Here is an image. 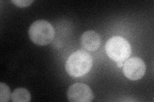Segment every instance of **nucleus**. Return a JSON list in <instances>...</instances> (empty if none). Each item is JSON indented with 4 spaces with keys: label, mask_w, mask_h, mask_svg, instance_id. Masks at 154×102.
I'll list each match as a JSON object with an SVG mask.
<instances>
[{
    "label": "nucleus",
    "mask_w": 154,
    "mask_h": 102,
    "mask_svg": "<svg viewBox=\"0 0 154 102\" xmlns=\"http://www.w3.org/2000/svg\"><path fill=\"white\" fill-rule=\"evenodd\" d=\"M105 51L107 56L116 62L127 60L132 52L129 42L122 36H113L106 42Z\"/></svg>",
    "instance_id": "obj_3"
},
{
    "label": "nucleus",
    "mask_w": 154,
    "mask_h": 102,
    "mask_svg": "<svg viewBox=\"0 0 154 102\" xmlns=\"http://www.w3.org/2000/svg\"><path fill=\"white\" fill-rule=\"evenodd\" d=\"M146 72V65L137 57L128 59L123 65V74L127 79L131 80H137L141 79Z\"/></svg>",
    "instance_id": "obj_4"
},
{
    "label": "nucleus",
    "mask_w": 154,
    "mask_h": 102,
    "mask_svg": "<svg viewBox=\"0 0 154 102\" xmlns=\"http://www.w3.org/2000/svg\"><path fill=\"white\" fill-rule=\"evenodd\" d=\"M0 101L2 102H7L9 101L11 97V89L5 83L1 82L0 83Z\"/></svg>",
    "instance_id": "obj_8"
},
{
    "label": "nucleus",
    "mask_w": 154,
    "mask_h": 102,
    "mask_svg": "<svg viewBox=\"0 0 154 102\" xmlns=\"http://www.w3.org/2000/svg\"><path fill=\"white\" fill-rule=\"evenodd\" d=\"M93 66V58L88 52L79 50L67 60L65 68L70 76L78 78L89 73Z\"/></svg>",
    "instance_id": "obj_1"
},
{
    "label": "nucleus",
    "mask_w": 154,
    "mask_h": 102,
    "mask_svg": "<svg viewBox=\"0 0 154 102\" xmlns=\"http://www.w3.org/2000/svg\"><path fill=\"white\" fill-rule=\"evenodd\" d=\"M117 66L119 68H121L123 66V62H118L117 63Z\"/></svg>",
    "instance_id": "obj_10"
},
{
    "label": "nucleus",
    "mask_w": 154,
    "mask_h": 102,
    "mask_svg": "<svg viewBox=\"0 0 154 102\" xmlns=\"http://www.w3.org/2000/svg\"><path fill=\"white\" fill-rule=\"evenodd\" d=\"M81 45L85 50L94 51L101 45V38L99 34L93 30L85 31L81 36Z\"/></svg>",
    "instance_id": "obj_6"
},
{
    "label": "nucleus",
    "mask_w": 154,
    "mask_h": 102,
    "mask_svg": "<svg viewBox=\"0 0 154 102\" xmlns=\"http://www.w3.org/2000/svg\"><path fill=\"white\" fill-rule=\"evenodd\" d=\"M11 99L14 102H28L31 100V95L27 89L17 88L12 92Z\"/></svg>",
    "instance_id": "obj_7"
},
{
    "label": "nucleus",
    "mask_w": 154,
    "mask_h": 102,
    "mask_svg": "<svg viewBox=\"0 0 154 102\" xmlns=\"http://www.w3.org/2000/svg\"><path fill=\"white\" fill-rule=\"evenodd\" d=\"M33 2V1H28V0H26V1H24V0H13L12 1V3H13L17 7H21V8H24V7H26L30 6V4Z\"/></svg>",
    "instance_id": "obj_9"
},
{
    "label": "nucleus",
    "mask_w": 154,
    "mask_h": 102,
    "mask_svg": "<svg viewBox=\"0 0 154 102\" xmlns=\"http://www.w3.org/2000/svg\"><path fill=\"white\" fill-rule=\"evenodd\" d=\"M67 97L71 102H90L93 100L94 95L88 85L76 83L69 87Z\"/></svg>",
    "instance_id": "obj_5"
},
{
    "label": "nucleus",
    "mask_w": 154,
    "mask_h": 102,
    "mask_svg": "<svg viewBox=\"0 0 154 102\" xmlns=\"http://www.w3.org/2000/svg\"><path fill=\"white\" fill-rule=\"evenodd\" d=\"M29 37L31 41L38 45L50 43L55 37V30L51 24L45 20H38L29 28Z\"/></svg>",
    "instance_id": "obj_2"
}]
</instances>
